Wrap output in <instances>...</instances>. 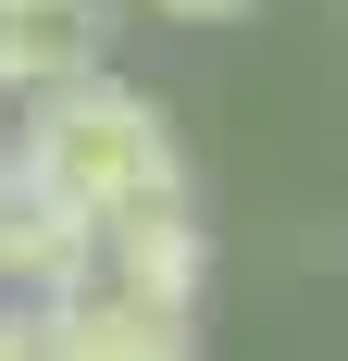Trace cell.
Listing matches in <instances>:
<instances>
[{
  "mask_svg": "<svg viewBox=\"0 0 348 361\" xmlns=\"http://www.w3.org/2000/svg\"><path fill=\"white\" fill-rule=\"evenodd\" d=\"M50 200H75L87 224H137V212H187V149H174V112L125 75H75L50 100H25V137H13Z\"/></svg>",
  "mask_w": 348,
  "mask_h": 361,
  "instance_id": "cell-1",
  "label": "cell"
},
{
  "mask_svg": "<svg viewBox=\"0 0 348 361\" xmlns=\"http://www.w3.org/2000/svg\"><path fill=\"white\" fill-rule=\"evenodd\" d=\"M100 274V224L50 200L25 162H0V299H75Z\"/></svg>",
  "mask_w": 348,
  "mask_h": 361,
  "instance_id": "cell-2",
  "label": "cell"
},
{
  "mask_svg": "<svg viewBox=\"0 0 348 361\" xmlns=\"http://www.w3.org/2000/svg\"><path fill=\"white\" fill-rule=\"evenodd\" d=\"M112 0H0V100H50L75 75H100Z\"/></svg>",
  "mask_w": 348,
  "mask_h": 361,
  "instance_id": "cell-3",
  "label": "cell"
},
{
  "mask_svg": "<svg viewBox=\"0 0 348 361\" xmlns=\"http://www.w3.org/2000/svg\"><path fill=\"white\" fill-rule=\"evenodd\" d=\"M199 336H187V312H162V299H125V287H87L50 299V361H187Z\"/></svg>",
  "mask_w": 348,
  "mask_h": 361,
  "instance_id": "cell-4",
  "label": "cell"
},
{
  "mask_svg": "<svg viewBox=\"0 0 348 361\" xmlns=\"http://www.w3.org/2000/svg\"><path fill=\"white\" fill-rule=\"evenodd\" d=\"M199 274H211V250H199V224H187V212L100 224V287H125V299H162V312H199Z\"/></svg>",
  "mask_w": 348,
  "mask_h": 361,
  "instance_id": "cell-5",
  "label": "cell"
},
{
  "mask_svg": "<svg viewBox=\"0 0 348 361\" xmlns=\"http://www.w3.org/2000/svg\"><path fill=\"white\" fill-rule=\"evenodd\" d=\"M149 13H174V25H224V13H249V0H149Z\"/></svg>",
  "mask_w": 348,
  "mask_h": 361,
  "instance_id": "cell-6",
  "label": "cell"
}]
</instances>
